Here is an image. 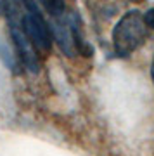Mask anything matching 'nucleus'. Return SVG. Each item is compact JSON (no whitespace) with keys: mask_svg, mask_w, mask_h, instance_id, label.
I'll return each mask as SVG.
<instances>
[{"mask_svg":"<svg viewBox=\"0 0 154 156\" xmlns=\"http://www.w3.org/2000/svg\"><path fill=\"white\" fill-rule=\"evenodd\" d=\"M151 76H152V83H154V57H152V64H151Z\"/></svg>","mask_w":154,"mask_h":156,"instance_id":"obj_8","label":"nucleus"},{"mask_svg":"<svg viewBox=\"0 0 154 156\" xmlns=\"http://www.w3.org/2000/svg\"><path fill=\"white\" fill-rule=\"evenodd\" d=\"M40 5L45 9V12H49L50 16L54 17H61L64 14L66 9V2L64 0H38Z\"/></svg>","mask_w":154,"mask_h":156,"instance_id":"obj_6","label":"nucleus"},{"mask_svg":"<svg viewBox=\"0 0 154 156\" xmlns=\"http://www.w3.org/2000/svg\"><path fill=\"white\" fill-rule=\"evenodd\" d=\"M23 4L26 7V14L21 17L23 31L26 33L37 50L49 52L52 47V33H50V26L42 16L38 4L35 0H23Z\"/></svg>","mask_w":154,"mask_h":156,"instance_id":"obj_2","label":"nucleus"},{"mask_svg":"<svg viewBox=\"0 0 154 156\" xmlns=\"http://www.w3.org/2000/svg\"><path fill=\"white\" fill-rule=\"evenodd\" d=\"M144 23H145V26H147V28H152L154 30V7H152V9H149V11L144 14Z\"/></svg>","mask_w":154,"mask_h":156,"instance_id":"obj_7","label":"nucleus"},{"mask_svg":"<svg viewBox=\"0 0 154 156\" xmlns=\"http://www.w3.org/2000/svg\"><path fill=\"white\" fill-rule=\"evenodd\" d=\"M9 23H11V37H12V42H14V50H16L17 57H19V62H23L30 71L37 73L40 68L37 49L30 42L26 33L23 31L21 21L14 19V21H9Z\"/></svg>","mask_w":154,"mask_h":156,"instance_id":"obj_3","label":"nucleus"},{"mask_svg":"<svg viewBox=\"0 0 154 156\" xmlns=\"http://www.w3.org/2000/svg\"><path fill=\"white\" fill-rule=\"evenodd\" d=\"M52 37L55 38V42L59 44V47L62 49V52L66 56H75V42H73V30H71V19L66 17H55V23L52 24L50 30Z\"/></svg>","mask_w":154,"mask_h":156,"instance_id":"obj_4","label":"nucleus"},{"mask_svg":"<svg viewBox=\"0 0 154 156\" xmlns=\"http://www.w3.org/2000/svg\"><path fill=\"white\" fill-rule=\"evenodd\" d=\"M147 26L138 11H128L113 30V47L120 57H127L145 42Z\"/></svg>","mask_w":154,"mask_h":156,"instance_id":"obj_1","label":"nucleus"},{"mask_svg":"<svg viewBox=\"0 0 154 156\" xmlns=\"http://www.w3.org/2000/svg\"><path fill=\"white\" fill-rule=\"evenodd\" d=\"M14 52H16V50H12L11 47L4 42V40L0 38V57L4 59V62L11 68L12 71H17V66H19V57H17Z\"/></svg>","mask_w":154,"mask_h":156,"instance_id":"obj_5","label":"nucleus"}]
</instances>
